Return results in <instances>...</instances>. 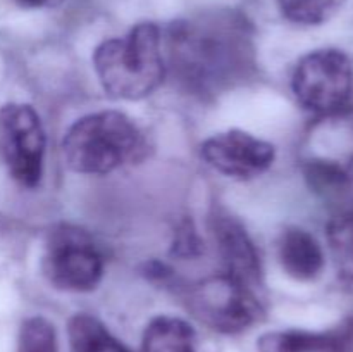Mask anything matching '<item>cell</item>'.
<instances>
[{
  "mask_svg": "<svg viewBox=\"0 0 353 352\" xmlns=\"http://www.w3.org/2000/svg\"><path fill=\"white\" fill-rule=\"evenodd\" d=\"M168 57L172 75L186 92L219 95L254 69L252 28L234 10L179 19L168 30Z\"/></svg>",
  "mask_w": 353,
  "mask_h": 352,
  "instance_id": "obj_1",
  "label": "cell"
},
{
  "mask_svg": "<svg viewBox=\"0 0 353 352\" xmlns=\"http://www.w3.org/2000/svg\"><path fill=\"white\" fill-rule=\"evenodd\" d=\"M202 157L216 171L238 179L261 176L272 166L276 150L269 141L241 130H230L207 138Z\"/></svg>",
  "mask_w": 353,
  "mask_h": 352,
  "instance_id": "obj_8",
  "label": "cell"
},
{
  "mask_svg": "<svg viewBox=\"0 0 353 352\" xmlns=\"http://www.w3.org/2000/svg\"><path fill=\"white\" fill-rule=\"evenodd\" d=\"M41 268L55 289L90 292L102 280L103 259L83 231L62 228L50 235Z\"/></svg>",
  "mask_w": 353,
  "mask_h": 352,
  "instance_id": "obj_7",
  "label": "cell"
},
{
  "mask_svg": "<svg viewBox=\"0 0 353 352\" xmlns=\"http://www.w3.org/2000/svg\"><path fill=\"white\" fill-rule=\"evenodd\" d=\"M16 2L26 9H41V7H57L64 0H16Z\"/></svg>",
  "mask_w": 353,
  "mask_h": 352,
  "instance_id": "obj_17",
  "label": "cell"
},
{
  "mask_svg": "<svg viewBox=\"0 0 353 352\" xmlns=\"http://www.w3.org/2000/svg\"><path fill=\"white\" fill-rule=\"evenodd\" d=\"M93 68L109 97L145 99L165 76L161 30L154 23H141L126 37L102 41L93 52Z\"/></svg>",
  "mask_w": 353,
  "mask_h": 352,
  "instance_id": "obj_2",
  "label": "cell"
},
{
  "mask_svg": "<svg viewBox=\"0 0 353 352\" xmlns=\"http://www.w3.org/2000/svg\"><path fill=\"white\" fill-rule=\"evenodd\" d=\"M68 337L71 352H131L95 316L79 313L69 320Z\"/></svg>",
  "mask_w": 353,
  "mask_h": 352,
  "instance_id": "obj_13",
  "label": "cell"
},
{
  "mask_svg": "<svg viewBox=\"0 0 353 352\" xmlns=\"http://www.w3.org/2000/svg\"><path fill=\"white\" fill-rule=\"evenodd\" d=\"M141 352H196V333L185 320L157 316L145 328Z\"/></svg>",
  "mask_w": 353,
  "mask_h": 352,
  "instance_id": "obj_12",
  "label": "cell"
},
{
  "mask_svg": "<svg viewBox=\"0 0 353 352\" xmlns=\"http://www.w3.org/2000/svg\"><path fill=\"white\" fill-rule=\"evenodd\" d=\"M212 233L224 262V273L250 289L257 286L262 276L261 257L240 221L231 216H216Z\"/></svg>",
  "mask_w": 353,
  "mask_h": 352,
  "instance_id": "obj_9",
  "label": "cell"
},
{
  "mask_svg": "<svg viewBox=\"0 0 353 352\" xmlns=\"http://www.w3.org/2000/svg\"><path fill=\"white\" fill-rule=\"evenodd\" d=\"M17 352H59L54 324L41 316L23 321L17 337Z\"/></svg>",
  "mask_w": 353,
  "mask_h": 352,
  "instance_id": "obj_15",
  "label": "cell"
},
{
  "mask_svg": "<svg viewBox=\"0 0 353 352\" xmlns=\"http://www.w3.org/2000/svg\"><path fill=\"white\" fill-rule=\"evenodd\" d=\"M259 352H352L353 323L330 331L285 330L259 338Z\"/></svg>",
  "mask_w": 353,
  "mask_h": 352,
  "instance_id": "obj_10",
  "label": "cell"
},
{
  "mask_svg": "<svg viewBox=\"0 0 353 352\" xmlns=\"http://www.w3.org/2000/svg\"><path fill=\"white\" fill-rule=\"evenodd\" d=\"M0 159L19 185L34 188L43 175L45 130L28 104L0 107Z\"/></svg>",
  "mask_w": 353,
  "mask_h": 352,
  "instance_id": "obj_5",
  "label": "cell"
},
{
  "mask_svg": "<svg viewBox=\"0 0 353 352\" xmlns=\"http://www.w3.org/2000/svg\"><path fill=\"white\" fill-rule=\"evenodd\" d=\"M292 86L296 100L310 113H341L353 95L350 59L336 48L310 52L296 64Z\"/></svg>",
  "mask_w": 353,
  "mask_h": 352,
  "instance_id": "obj_4",
  "label": "cell"
},
{
  "mask_svg": "<svg viewBox=\"0 0 353 352\" xmlns=\"http://www.w3.org/2000/svg\"><path fill=\"white\" fill-rule=\"evenodd\" d=\"M279 262L288 276L312 282L324 269V252L312 233L302 228H286L279 238Z\"/></svg>",
  "mask_w": 353,
  "mask_h": 352,
  "instance_id": "obj_11",
  "label": "cell"
},
{
  "mask_svg": "<svg viewBox=\"0 0 353 352\" xmlns=\"http://www.w3.org/2000/svg\"><path fill=\"white\" fill-rule=\"evenodd\" d=\"M352 207H353V204H352Z\"/></svg>",
  "mask_w": 353,
  "mask_h": 352,
  "instance_id": "obj_18",
  "label": "cell"
},
{
  "mask_svg": "<svg viewBox=\"0 0 353 352\" xmlns=\"http://www.w3.org/2000/svg\"><path fill=\"white\" fill-rule=\"evenodd\" d=\"M188 306L202 323L221 333H240L262 317L254 289L223 273L188 292Z\"/></svg>",
  "mask_w": 353,
  "mask_h": 352,
  "instance_id": "obj_6",
  "label": "cell"
},
{
  "mask_svg": "<svg viewBox=\"0 0 353 352\" xmlns=\"http://www.w3.org/2000/svg\"><path fill=\"white\" fill-rule=\"evenodd\" d=\"M345 0H279L283 14L299 24H323L330 21Z\"/></svg>",
  "mask_w": 353,
  "mask_h": 352,
  "instance_id": "obj_14",
  "label": "cell"
},
{
  "mask_svg": "<svg viewBox=\"0 0 353 352\" xmlns=\"http://www.w3.org/2000/svg\"><path fill=\"white\" fill-rule=\"evenodd\" d=\"M141 137L133 119L100 110L76 121L62 140L65 164L81 175H107L137 155Z\"/></svg>",
  "mask_w": 353,
  "mask_h": 352,
  "instance_id": "obj_3",
  "label": "cell"
},
{
  "mask_svg": "<svg viewBox=\"0 0 353 352\" xmlns=\"http://www.w3.org/2000/svg\"><path fill=\"white\" fill-rule=\"evenodd\" d=\"M172 254L178 257H195L200 252V240L192 221H185L178 228L172 242Z\"/></svg>",
  "mask_w": 353,
  "mask_h": 352,
  "instance_id": "obj_16",
  "label": "cell"
}]
</instances>
